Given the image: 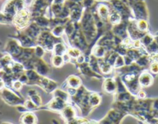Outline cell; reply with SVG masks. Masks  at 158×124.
I'll use <instances>...</instances> for the list:
<instances>
[{
	"mask_svg": "<svg viewBox=\"0 0 158 124\" xmlns=\"http://www.w3.org/2000/svg\"><path fill=\"white\" fill-rule=\"evenodd\" d=\"M29 20L28 13L26 10H22L19 11L15 16L14 22L16 25L19 27H23L27 25Z\"/></svg>",
	"mask_w": 158,
	"mask_h": 124,
	"instance_id": "obj_1",
	"label": "cell"
},
{
	"mask_svg": "<svg viewBox=\"0 0 158 124\" xmlns=\"http://www.w3.org/2000/svg\"><path fill=\"white\" fill-rule=\"evenodd\" d=\"M4 87V81H2V79L0 78V89H2Z\"/></svg>",
	"mask_w": 158,
	"mask_h": 124,
	"instance_id": "obj_2",
	"label": "cell"
},
{
	"mask_svg": "<svg viewBox=\"0 0 158 124\" xmlns=\"http://www.w3.org/2000/svg\"><path fill=\"white\" fill-rule=\"evenodd\" d=\"M4 19H5V18H4L3 15L1 14V13H0V23L2 22V21H3Z\"/></svg>",
	"mask_w": 158,
	"mask_h": 124,
	"instance_id": "obj_3",
	"label": "cell"
}]
</instances>
